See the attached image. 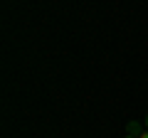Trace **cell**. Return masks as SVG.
Instances as JSON below:
<instances>
[{"label": "cell", "instance_id": "1", "mask_svg": "<svg viewBox=\"0 0 148 138\" xmlns=\"http://www.w3.org/2000/svg\"><path fill=\"white\" fill-rule=\"evenodd\" d=\"M143 128H146V126H143V123H138V121H128V123H126V133H128V136H133V138L141 136Z\"/></svg>", "mask_w": 148, "mask_h": 138}, {"label": "cell", "instance_id": "2", "mask_svg": "<svg viewBox=\"0 0 148 138\" xmlns=\"http://www.w3.org/2000/svg\"><path fill=\"white\" fill-rule=\"evenodd\" d=\"M138 138H148V128H143V133H141Z\"/></svg>", "mask_w": 148, "mask_h": 138}, {"label": "cell", "instance_id": "3", "mask_svg": "<svg viewBox=\"0 0 148 138\" xmlns=\"http://www.w3.org/2000/svg\"><path fill=\"white\" fill-rule=\"evenodd\" d=\"M143 126H146V128H148V113H146V118H143Z\"/></svg>", "mask_w": 148, "mask_h": 138}, {"label": "cell", "instance_id": "4", "mask_svg": "<svg viewBox=\"0 0 148 138\" xmlns=\"http://www.w3.org/2000/svg\"><path fill=\"white\" fill-rule=\"evenodd\" d=\"M123 138H133V136H128V133H126V136H123Z\"/></svg>", "mask_w": 148, "mask_h": 138}]
</instances>
